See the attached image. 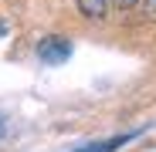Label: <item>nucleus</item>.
Instances as JSON below:
<instances>
[{
    "label": "nucleus",
    "mask_w": 156,
    "mask_h": 152,
    "mask_svg": "<svg viewBox=\"0 0 156 152\" xmlns=\"http://www.w3.org/2000/svg\"><path fill=\"white\" fill-rule=\"evenodd\" d=\"M0 139H4V122H0Z\"/></svg>",
    "instance_id": "obj_6"
},
{
    "label": "nucleus",
    "mask_w": 156,
    "mask_h": 152,
    "mask_svg": "<svg viewBox=\"0 0 156 152\" xmlns=\"http://www.w3.org/2000/svg\"><path fill=\"white\" fill-rule=\"evenodd\" d=\"M37 58L44 64H65L71 58V41L61 37V34H51V37H41L37 44Z\"/></svg>",
    "instance_id": "obj_1"
},
{
    "label": "nucleus",
    "mask_w": 156,
    "mask_h": 152,
    "mask_svg": "<svg viewBox=\"0 0 156 152\" xmlns=\"http://www.w3.org/2000/svg\"><path fill=\"white\" fill-rule=\"evenodd\" d=\"M109 4H112V0H75L78 14H82L85 20H105V14H109Z\"/></svg>",
    "instance_id": "obj_2"
},
{
    "label": "nucleus",
    "mask_w": 156,
    "mask_h": 152,
    "mask_svg": "<svg viewBox=\"0 0 156 152\" xmlns=\"http://www.w3.org/2000/svg\"><path fill=\"white\" fill-rule=\"evenodd\" d=\"M112 7L126 14V10H133V7H139V0H112Z\"/></svg>",
    "instance_id": "obj_5"
},
{
    "label": "nucleus",
    "mask_w": 156,
    "mask_h": 152,
    "mask_svg": "<svg viewBox=\"0 0 156 152\" xmlns=\"http://www.w3.org/2000/svg\"><path fill=\"white\" fill-rule=\"evenodd\" d=\"M139 7H143V14L149 20H156V0H139Z\"/></svg>",
    "instance_id": "obj_4"
},
{
    "label": "nucleus",
    "mask_w": 156,
    "mask_h": 152,
    "mask_svg": "<svg viewBox=\"0 0 156 152\" xmlns=\"http://www.w3.org/2000/svg\"><path fill=\"white\" fill-rule=\"evenodd\" d=\"M136 132H122V135H112V139H102V142H92V145H82L75 152H115L119 145H126L129 139H133Z\"/></svg>",
    "instance_id": "obj_3"
}]
</instances>
